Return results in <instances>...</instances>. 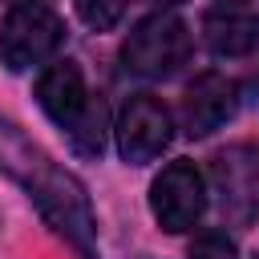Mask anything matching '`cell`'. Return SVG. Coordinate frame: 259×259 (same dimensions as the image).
I'll return each mask as SVG.
<instances>
[{"mask_svg":"<svg viewBox=\"0 0 259 259\" xmlns=\"http://www.w3.org/2000/svg\"><path fill=\"white\" fill-rule=\"evenodd\" d=\"M0 170L28 190V198L45 214V223L57 235H65L81 259H101L97 255V223H93L85 186L65 166H57L36 142H28V134L12 121H0Z\"/></svg>","mask_w":259,"mask_h":259,"instance_id":"6da1fadb","label":"cell"},{"mask_svg":"<svg viewBox=\"0 0 259 259\" xmlns=\"http://www.w3.org/2000/svg\"><path fill=\"white\" fill-rule=\"evenodd\" d=\"M36 101L53 125H61L77 154L97 158L105 150V105L89 93L77 61H57L36 77Z\"/></svg>","mask_w":259,"mask_h":259,"instance_id":"7a4b0ae2","label":"cell"},{"mask_svg":"<svg viewBox=\"0 0 259 259\" xmlns=\"http://www.w3.org/2000/svg\"><path fill=\"white\" fill-rule=\"evenodd\" d=\"M65 40V24L61 16L40 4V0H20L8 8L4 24H0V61L12 73H24L40 61H49Z\"/></svg>","mask_w":259,"mask_h":259,"instance_id":"3957f363","label":"cell"},{"mask_svg":"<svg viewBox=\"0 0 259 259\" xmlns=\"http://www.w3.org/2000/svg\"><path fill=\"white\" fill-rule=\"evenodd\" d=\"M190 57V28L174 12H154L134 24L121 45V61L138 77H174Z\"/></svg>","mask_w":259,"mask_h":259,"instance_id":"277c9868","label":"cell"},{"mask_svg":"<svg viewBox=\"0 0 259 259\" xmlns=\"http://www.w3.org/2000/svg\"><path fill=\"white\" fill-rule=\"evenodd\" d=\"M202 210H206V182H202L198 166L186 162V158L170 162L154 178V186H150V214H154V223L162 231H170V235H182V231H194Z\"/></svg>","mask_w":259,"mask_h":259,"instance_id":"5b68a950","label":"cell"},{"mask_svg":"<svg viewBox=\"0 0 259 259\" xmlns=\"http://www.w3.org/2000/svg\"><path fill=\"white\" fill-rule=\"evenodd\" d=\"M113 134H117V154H121L130 166H142V162H154V158L170 146L174 121H170V109H166L158 97L134 93V97L121 105Z\"/></svg>","mask_w":259,"mask_h":259,"instance_id":"8992f818","label":"cell"},{"mask_svg":"<svg viewBox=\"0 0 259 259\" xmlns=\"http://www.w3.org/2000/svg\"><path fill=\"white\" fill-rule=\"evenodd\" d=\"M239 109V89L235 81H227L223 73H202L190 81L186 97H182V130L190 138H206L219 125H227Z\"/></svg>","mask_w":259,"mask_h":259,"instance_id":"52a82bcc","label":"cell"},{"mask_svg":"<svg viewBox=\"0 0 259 259\" xmlns=\"http://www.w3.org/2000/svg\"><path fill=\"white\" fill-rule=\"evenodd\" d=\"M202 40L214 57H251L259 49V16L239 8H210L202 16Z\"/></svg>","mask_w":259,"mask_h":259,"instance_id":"ba28073f","label":"cell"},{"mask_svg":"<svg viewBox=\"0 0 259 259\" xmlns=\"http://www.w3.org/2000/svg\"><path fill=\"white\" fill-rule=\"evenodd\" d=\"M125 4L130 0H73V8H77V16L89 24V28H97V32H105V28H113L117 20H121V12H125Z\"/></svg>","mask_w":259,"mask_h":259,"instance_id":"9c48e42d","label":"cell"},{"mask_svg":"<svg viewBox=\"0 0 259 259\" xmlns=\"http://www.w3.org/2000/svg\"><path fill=\"white\" fill-rule=\"evenodd\" d=\"M190 259H239V247L231 235L223 231H202L194 243H190Z\"/></svg>","mask_w":259,"mask_h":259,"instance_id":"30bf717a","label":"cell"},{"mask_svg":"<svg viewBox=\"0 0 259 259\" xmlns=\"http://www.w3.org/2000/svg\"><path fill=\"white\" fill-rule=\"evenodd\" d=\"M158 4H178V0H158Z\"/></svg>","mask_w":259,"mask_h":259,"instance_id":"8fae6325","label":"cell"}]
</instances>
